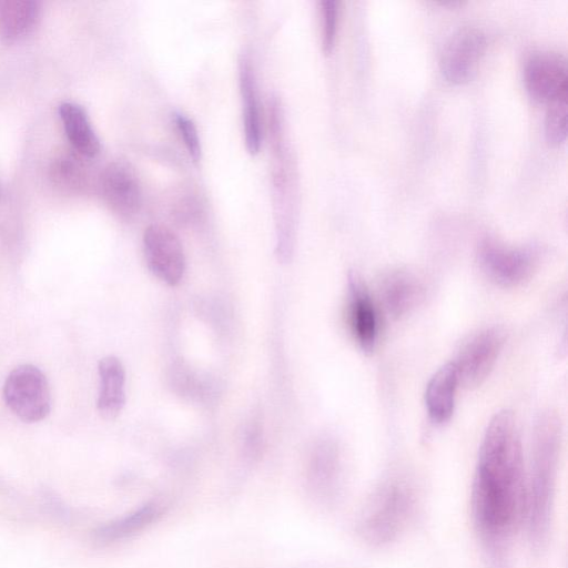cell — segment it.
<instances>
[{"instance_id":"cell-6","label":"cell","mask_w":568,"mask_h":568,"mask_svg":"<svg viewBox=\"0 0 568 568\" xmlns=\"http://www.w3.org/2000/svg\"><path fill=\"white\" fill-rule=\"evenodd\" d=\"M477 256L486 276L505 287L517 286L528 280L538 261L534 248L510 246L493 237L481 240Z\"/></svg>"},{"instance_id":"cell-13","label":"cell","mask_w":568,"mask_h":568,"mask_svg":"<svg viewBox=\"0 0 568 568\" xmlns=\"http://www.w3.org/2000/svg\"><path fill=\"white\" fill-rule=\"evenodd\" d=\"M348 318L359 347L372 352L378 337L377 312L367 287L356 274L348 277Z\"/></svg>"},{"instance_id":"cell-20","label":"cell","mask_w":568,"mask_h":568,"mask_svg":"<svg viewBox=\"0 0 568 568\" xmlns=\"http://www.w3.org/2000/svg\"><path fill=\"white\" fill-rule=\"evenodd\" d=\"M162 513L163 506L160 503L149 501L135 510L98 527L94 538L101 544L130 538L155 521Z\"/></svg>"},{"instance_id":"cell-24","label":"cell","mask_w":568,"mask_h":568,"mask_svg":"<svg viewBox=\"0 0 568 568\" xmlns=\"http://www.w3.org/2000/svg\"><path fill=\"white\" fill-rule=\"evenodd\" d=\"M322 13V47L325 53H329L334 48L337 19H338V1L323 0L321 1Z\"/></svg>"},{"instance_id":"cell-22","label":"cell","mask_w":568,"mask_h":568,"mask_svg":"<svg viewBox=\"0 0 568 568\" xmlns=\"http://www.w3.org/2000/svg\"><path fill=\"white\" fill-rule=\"evenodd\" d=\"M51 172L55 182L67 189H79L84 183L83 163L74 154L58 159Z\"/></svg>"},{"instance_id":"cell-12","label":"cell","mask_w":568,"mask_h":568,"mask_svg":"<svg viewBox=\"0 0 568 568\" xmlns=\"http://www.w3.org/2000/svg\"><path fill=\"white\" fill-rule=\"evenodd\" d=\"M307 483L312 494L323 503L334 501L341 490L342 459L337 444L322 439L311 452Z\"/></svg>"},{"instance_id":"cell-14","label":"cell","mask_w":568,"mask_h":568,"mask_svg":"<svg viewBox=\"0 0 568 568\" xmlns=\"http://www.w3.org/2000/svg\"><path fill=\"white\" fill-rule=\"evenodd\" d=\"M239 83L242 102L244 143L247 152L255 155L262 144V122L254 71L247 55L239 61Z\"/></svg>"},{"instance_id":"cell-15","label":"cell","mask_w":568,"mask_h":568,"mask_svg":"<svg viewBox=\"0 0 568 568\" xmlns=\"http://www.w3.org/2000/svg\"><path fill=\"white\" fill-rule=\"evenodd\" d=\"M381 296L388 314L399 318L419 304L424 296V284L413 272L390 271L382 280Z\"/></svg>"},{"instance_id":"cell-18","label":"cell","mask_w":568,"mask_h":568,"mask_svg":"<svg viewBox=\"0 0 568 568\" xmlns=\"http://www.w3.org/2000/svg\"><path fill=\"white\" fill-rule=\"evenodd\" d=\"M41 2L0 0V40L16 43L30 36L41 17Z\"/></svg>"},{"instance_id":"cell-19","label":"cell","mask_w":568,"mask_h":568,"mask_svg":"<svg viewBox=\"0 0 568 568\" xmlns=\"http://www.w3.org/2000/svg\"><path fill=\"white\" fill-rule=\"evenodd\" d=\"M59 115L74 151L82 158H95L101 151V142L85 110L75 102L65 101L59 106Z\"/></svg>"},{"instance_id":"cell-11","label":"cell","mask_w":568,"mask_h":568,"mask_svg":"<svg viewBox=\"0 0 568 568\" xmlns=\"http://www.w3.org/2000/svg\"><path fill=\"white\" fill-rule=\"evenodd\" d=\"M101 195L109 209L123 219L134 216L142 204V191L133 168L123 161L108 164L100 176Z\"/></svg>"},{"instance_id":"cell-10","label":"cell","mask_w":568,"mask_h":568,"mask_svg":"<svg viewBox=\"0 0 568 568\" xmlns=\"http://www.w3.org/2000/svg\"><path fill=\"white\" fill-rule=\"evenodd\" d=\"M524 79L530 97L548 103L567 94V61L557 52H535L526 61Z\"/></svg>"},{"instance_id":"cell-3","label":"cell","mask_w":568,"mask_h":568,"mask_svg":"<svg viewBox=\"0 0 568 568\" xmlns=\"http://www.w3.org/2000/svg\"><path fill=\"white\" fill-rule=\"evenodd\" d=\"M270 144L275 223V255L281 263L293 257L296 233V195L293 153L287 142L284 113L277 97L270 100Z\"/></svg>"},{"instance_id":"cell-4","label":"cell","mask_w":568,"mask_h":568,"mask_svg":"<svg viewBox=\"0 0 568 568\" xmlns=\"http://www.w3.org/2000/svg\"><path fill=\"white\" fill-rule=\"evenodd\" d=\"M415 507V493L406 478L386 479L374 491L361 515L359 536L372 546L394 541L407 528Z\"/></svg>"},{"instance_id":"cell-23","label":"cell","mask_w":568,"mask_h":568,"mask_svg":"<svg viewBox=\"0 0 568 568\" xmlns=\"http://www.w3.org/2000/svg\"><path fill=\"white\" fill-rule=\"evenodd\" d=\"M174 122L190 158L193 162H199L202 155V148L193 120L181 112H176L174 113Z\"/></svg>"},{"instance_id":"cell-25","label":"cell","mask_w":568,"mask_h":568,"mask_svg":"<svg viewBox=\"0 0 568 568\" xmlns=\"http://www.w3.org/2000/svg\"><path fill=\"white\" fill-rule=\"evenodd\" d=\"M262 436L261 428L257 424H253L246 432L245 449L251 457H255L261 448Z\"/></svg>"},{"instance_id":"cell-1","label":"cell","mask_w":568,"mask_h":568,"mask_svg":"<svg viewBox=\"0 0 568 568\" xmlns=\"http://www.w3.org/2000/svg\"><path fill=\"white\" fill-rule=\"evenodd\" d=\"M524 470L516 417L500 410L481 438L471 489L475 527L494 568H505L509 542L526 517Z\"/></svg>"},{"instance_id":"cell-2","label":"cell","mask_w":568,"mask_h":568,"mask_svg":"<svg viewBox=\"0 0 568 568\" xmlns=\"http://www.w3.org/2000/svg\"><path fill=\"white\" fill-rule=\"evenodd\" d=\"M561 444V423L551 412L540 414L532 434L529 487L527 488L528 530L535 548L548 538Z\"/></svg>"},{"instance_id":"cell-5","label":"cell","mask_w":568,"mask_h":568,"mask_svg":"<svg viewBox=\"0 0 568 568\" xmlns=\"http://www.w3.org/2000/svg\"><path fill=\"white\" fill-rule=\"evenodd\" d=\"M3 399L10 410L26 423L44 419L51 408L45 375L32 364L17 366L6 378Z\"/></svg>"},{"instance_id":"cell-8","label":"cell","mask_w":568,"mask_h":568,"mask_svg":"<svg viewBox=\"0 0 568 568\" xmlns=\"http://www.w3.org/2000/svg\"><path fill=\"white\" fill-rule=\"evenodd\" d=\"M143 251L150 272L169 285L183 277L185 255L178 235L168 226L151 224L143 234Z\"/></svg>"},{"instance_id":"cell-16","label":"cell","mask_w":568,"mask_h":568,"mask_svg":"<svg viewBox=\"0 0 568 568\" xmlns=\"http://www.w3.org/2000/svg\"><path fill=\"white\" fill-rule=\"evenodd\" d=\"M458 385L459 379L453 362L440 366L429 378L424 398L433 422L444 424L449 420L454 413Z\"/></svg>"},{"instance_id":"cell-7","label":"cell","mask_w":568,"mask_h":568,"mask_svg":"<svg viewBox=\"0 0 568 568\" xmlns=\"http://www.w3.org/2000/svg\"><path fill=\"white\" fill-rule=\"evenodd\" d=\"M504 344V333L497 327H486L462 345L453 361L459 384L467 388L479 386L493 371Z\"/></svg>"},{"instance_id":"cell-21","label":"cell","mask_w":568,"mask_h":568,"mask_svg":"<svg viewBox=\"0 0 568 568\" xmlns=\"http://www.w3.org/2000/svg\"><path fill=\"white\" fill-rule=\"evenodd\" d=\"M567 94L550 102L545 116V136L549 144L558 145L567 136Z\"/></svg>"},{"instance_id":"cell-17","label":"cell","mask_w":568,"mask_h":568,"mask_svg":"<svg viewBox=\"0 0 568 568\" xmlns=\"http://www.w3.org/2000/svg\"><path fill=\"white\" fill-rule=\"evenodd\" d=\"M100 385L97 408L104 419L115 418L125 404V371L115 356H105L98 365Z\"/></svg>"},{"instance_id":"cell-9","label":"cell","mask_w":568,"mask_h":568,"mask_svg":"<svg viewBox=\"0 0 568 568\" xmlns=\"http://www.w3.org/2000/svg\"><path fill=\"white\" fill-rule=\"evenodd\" d=\"M486 48V37L477 28L456 31L444 45L440 71L452 83H465L476 73Z\"/></svg>"}]
</instances>
